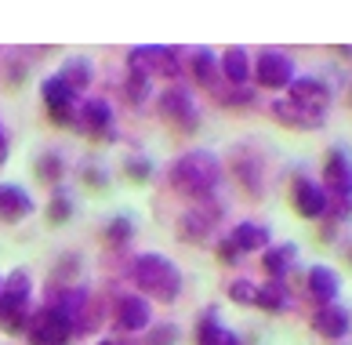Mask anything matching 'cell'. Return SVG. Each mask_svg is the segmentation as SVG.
<instances>
[{"instance_id":"obj_19","label":"cell","mask_w":352,"mask_h":345,"mask_svg":"<svg viewBox=\"0 0 352 345\" xmlns=\"http://www.w3.org/2000/svg\"><path fill=\"white\" fill-rule=\"evenodd\" d=\"M58 81L66 84L69 91H76V87H84L87 81H91V65L84 62V59H73V62H66L58 70Z\"/></svg>"},{"instance_id":"obj_10","label":"cell","mask_w":352,"mask_h":345,"mask_svg":"<svg viewBox=\"0 0 352 345\" xmlns=\"http://www.w3.org/2000/svg\"><path fill=\"white\" fill-rule=\"evenodd\" d=\"M44 102L51 105V116H55V121H69L73 105H76V91H69L58 76H51V81L44 84Z\"/></svg>"},{"instance_id":"obj_24","label":"cell","mask_w":352,"mask_h":345,"mask_svg":"<svg viewBox=\"0 0 352 345\" xmlns=\"http://www.w3.org/2000/svg\"><path fill=\"white\" fill-rule=\"evenodd\" d=\"M229 295L236 298V302H258V287L251 280H236V284L229 287Z\"/></svg>"},{"instance_id":"obj_15","label":"cell","mask_w":352,"mask_h":345,"mask_svg":"<svg viewBox=\"0 0 352 345\" xmlns=\"http://www.w3.org/2000/svg\"><path fill=\"white\" fill-rule=\"evenodd\" d=\"M30 207H33L30 193H22L19 185H0V215H4L8 222L30 215Z\"/></svg>"},{"instance_id":"obj_26","label":"cell","mask_w":352,"mask_h":345,"mask_svg":"<svg viewBox=\"0 0 352 345\" xmlns=\"http://www.w3.org/2000/svg\"><path fill=\"white\" fill-rule=\"evenodd\" d=\"M4 153H8V142H4V135H0V160H4Z\"/></svg>"},{"instance_id":"obj_20","label":"cell","mask_w":352,"mask_h":345,"mask_svg":"<svg viewBox=\"0 0 352 345\" xmlns=\"http://www.w3.org/2000/svg\"><path fill=\"white\" fill-rule=\"evenodd\" d=\"M221 70H226V76H229L232 84H243L247 81V55H243L240 48H232L229 55L221 59Z\"/></svg>"},{"instance_id":"obj_27","label":"cell","mask_w":352,"mask_h":345,"mask_svg":"<svg viewBox=\"0 0 352 345\" xmlns=\"http://www.w3.org/2000/svg\"><path fill=\"white\" fill-rule=\"evenodd\" d=\"M102 345H113V342H102Z\"/></svg>"},{"instance_id":"obj_23","label":"cell","mask_w":352,"mask_h":345,"mask_svg":"<svg viewBox=\"0 0 352 345\" xmlns=\"http://www.w3.org/2000/svg\"><path fill=\"white\" fill-rule=\"evenodd\" d=\"M84 116H87V124L106 127V124H109V105H106V102H87V105H84Z\"/></svg>"},{"instance_id":"obj_11","label":"cell","mask_w":352,"mask_h":345,"mask_svg":"<svg viewBox=\"0 0 352 345\" xmlns=\"http://www.w3.org/2000/svg\"><path fill=\"white\" fill-rule=\"evenodd\" d=\"M116 320H120V327H127V331H142V327L149 324V305H146V298L124 295L120 302H116Z\"/></svg>"},{"instance_id":"obj_18","label":"cell","mask_w":352,"mask_h":345,"mask_svg":"<svg viewBox=\"0 0 352 345\" xmlns=\"http://www.w3.org/2000/svg\"><path fill=\"white\" fill-rule=\"evenodd\" d=\"M200 345H240L236 335L232 331H226L214 316H207V320L200 324Z\"/></svg>"},{"instance_id":"obj_22","label":"cell","mask_w":352,"mask_h":345,"mask_svg":"<svg viewBox=\"0 0 352 345\" xmlns=\"http://www.w3.org/2000/svg\"><path fill=\"white\" fill-rule=\"evenodd\" d=\"M192 65H197V76H200L204 84H214L218 81V59L211 55V51H200Z\"/></svg>"},{"instance_id":"obj_17","label":"cell","mask_w":352,"mask_h":345,"mask_svg":"<svg viewBox=\"0 0 352 345\" xmlns=\"http://www.w3.org/2000/svg\"><path fill=\"white\" fill-rule=\"evenodd\" d=\"M298 255V247L294 244H280V247H272L269 255H265V269L272 273V280H280V276L291 269V262Z\"/></svg>"},{"instance_id":"obj_13","label":"cell","mask_w":352,"mask_h":345,"mask_svg":"<svg viewBox=\"0 0 352 345\" xmlns=\"http://www.w3.org/2000/svg\"><path fill=\"white\" fill-rule=\"evenodd\" d=\"M309 287L320 302H334L338 291H342V280H338V273L331 269V265H312L309 269Z\"/></svg>"},{"instance_id":"obj_7","label":"cell","mask_w":352,"mask_h":345,"mask_svg":"<svg viewBox=\"0 0 352 345\" xmlns=\"http://www.w3.org/2000/svg\"><path fill=\"white\" fill-rule=\"evenodd\" d=\"M258 81L265 87H291V81H294L291 59L280 55V51H265V55L258 59Z\"/></svg>"},{"instance_id":"obj_9","label":"cell","mask_w":352,"mask_h":345,"mask_svg":"<svg viewBox=\"0 0 352 345\" xmlns=\"http://www.w3.org/2000/svg\"><path fill=\"white\" fill-rule=\"evenodd\" d=\"M294 207L302 211L305 218H320V215H327V193H323L316 182L302 178L294 185Z\"/></svg>"},{"instance_id":"obj_14","label":"cell","mask_w":352,"mask_h":345,"mask_svg":"<svg viewBox=\"0 0 352 345\" xmlns=\"http://www.w3.org/2000/svg\"><path fill=\"white\" fill-rule=\"evenodd\" d=\"M229 244L236 251H262L269 244V229H265V225H258V222H243V225L232 229Z\"/></svg>"},{"instance_id":"obj_5","label":"cell","mask_w":352,"mask_h":345,"mask_svg":"<svg viewBox=\"0 0 352 345\" xmlns=\"http://www.w3.org/2000/svg\"><path fill=\"white\" fill-rule=\"evenodd\" d=\"M323 185L338 200H352V156L345 149H331L323 164Z\"/></svg>"},{"instance_id":"obj_2","label":"cell","mask_w":352,"mask_h":345,"mask_svg":"<svg viewBox=\"0 0 352 345\" xmlns=\"http://www.w3.org/2000/svg\"><path fill=\"white\" fill-rule=\"evenodd\" d=\"M135 280H138V287L146 291V295L160 298V302H171L178 291H182L178 265H171V262L160 258V255H142L135 262Z\"/></svg>"},{"instance_id":"obj_25","label":"cell","mask_w":352,"mask_h":345,"mask_svg":"<svg viewBox=\"0 0 352 345\" xmlns=\"http://www.w3.org/2000/svg\"><path fill=\"white\" fill-rule=\"evenodd\" d=\"M66 215H69L66 204H51V218H66Z\"/></svg>"},{"instance_id":"obj_3","label":"cell","mask_w":352,"mask_h":345,"mask_svg":"<svg viewBox=\"0 0 352 345\" xmlns=\"http://www.w3.org/2000/svg\"><path fill=\"white\" fill-rule=\"evenodd\" d=\"M73 335V324L58 309H41L30 320V338L33 345H66Z\"/></svg>"},{"instance_id":"obj_4","label":"cell","mask_w":352,"mask_h":345,"mask_svg":"<svg viewBox=\"0 0 352 345\" xmlns=\"http://www.w3.org/2000/svg\"><path fill=\"white\" fill-rule=\"evenodd\" d=\"M25 302H30V276L15 269L0 287V320L8 327H19V313L25 309Z\"/></svg>"},{"instance_id":"obj_6","label":"cell","mask_w":352,"mask_h":345,"mask_svg":"<svg viewBox=\"0 0 352 345\" xmlns=\"http://www.w3.org/2000/svg\"><path fill=\"white\" fill-rule=\"evenodd\" d=\"M291 102L302 105V109H312V113H323V105L331 102V91L320 76H294L291 81Z\"/></svg>"},{"instance_id":"obj_1","label":"cell","mask_w":352,"mask_h":345,"mask_svg":"<svg viewBox=\"0 0 352 345\" xmlns=\"http://www.w3.org/2000/svg\"><path fill=\"white\" fill-rule=\"evenodd\" d=\"M218 175H221L218 156H214V153H204V149L186 153V156H182V160L171 167V182L178 185L182 193H192V196L211 193L214 185H218Z\"/></svg>"},{"instance_id":"obj_21","label":"cell","mask_w":352,"mask_h":345,"mask_svg":"<svg viewBox=\"0 0 352 345\" xmlns=\"http://www.w3.org/2000/svg\"><path fill=\"white\" fill-rule=\"evenodd\" d=\"M258 302L265 305V309L272 313H280L283 305H287V291H283V280H269L262 291H258Z\"/></svg>"},{"instance_id":"obj_28","label":"cell","mask_w":352,"mask_h":345,"mask_svg":"<svg viewBox=\"0 0 352 345\" xmlns=\"http://www.w3.org/2000/svg\"><path fill=\"white\" fill-rule=\"evenodd\" d=\"M0 287H4V284H0Z\"/></svg>"},{"instance_id":"obj_16","label":"cell","mask_w":352,"mask_h":345,"mask_svg":"<svg viewBox=\"0 0 352 345\" xmlns=\"http://www.w3.org/2000/svg\"><path fill=\"white\" fill-rule=\"evenodd\" d=\"M272 113H276L283 124H294V127H316L323 121V113L302 109V105H294V102H272Z\"/></svg>"},{"instance_id":"obj_12","label":"cell","mask_w":352,"mask_h":345,"mask_svg":"<svg viewBox=\"0 0 352 345\" xmlns=\"http://www.w3.org/2000/svg\"><path fill=\"white\" fill-rule=\"evenodd\" d=\"M312 327H316L323 338H342L349 331V313L342 305H323V309L312 316Z\"/></svg>"},{"instance_id":"obj_8","label":"cell","mask_w":352,"mask_h":345,"mask_svg":"<svg viewBox=\"0 0 352 345\" xmlns=\"http://www.w3.org/2000/svg\"><path fill=\"white\" fill-rule=\"evenodd\" d=\"M164 116L167 121H175V124H182V127H197V102H192L186 91H178V87H171V91H164Z\"/></svg>"}]
</instances>
